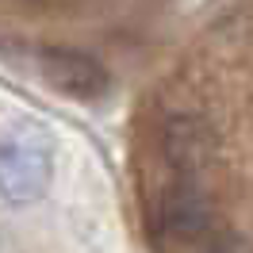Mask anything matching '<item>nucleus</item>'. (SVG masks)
Masks as SVG:
<instances>
[{
  "instance_id": "nucleus-1",
  "label": "nucleus",
  "mask_w": 253,
  "mask_h": 253,
  "mask_svg": "<svg viewBox=\"0 0 253 253\" xmlns=\"http://www.w3.org/2000/svg\"><path fill=\"white\" fill-rule=\"evenodd\" d=\"M146 226L161 253H204L219 230L204 180L173 176L169 184H161L146 207Z\"/></svg>"
},
{
  "instance_id": "nucleus-2",
  "label": "nucleus",
  "mask_w": 253,
  "mask_h": 253,
  "mask_svg": "<svg viewBox=\"0 0 253 253\" xmlns=\"http://www.w3.org/2000/svg\"><path fill=\"white\" fill-rule=\"evenodd\" d=\"M0 180H4V204L31 207L54 184V146L35 126H8L4 150H0Z\"/></svg>"
},
{
  "instance_id": "nucleus-3",
  "label": "nucleus",
  "mask_w": 253,
  "mask_h": 253,
  "mask_svg": "<svg viewBox=\"0 0 253 253\" xmlns=\"http://www.w3.org/2000/svg\"><path fill=\"white\" fill-rule=\"evenodd\" d=\"M158 150L173 176H188V180H204V173L219 158V134L196 111H176L169 115L158 130Z\"/></svg>"
},
{
  "instance_id": "nucleus-4",
  "label": "nucleus",
  "mask_w": 253,
  "mask_h": 253,
  "mask_svg": "<svg viewBox=\"0 0 253 253\" xmlns=\"http://www.w3.org/2000/svg\"><path fill=\"white\" fill-rule=\"evenodd\" d=\"M39 69H42V81L50 88L69 96V100H100L111 88L108 69L96 58L69 46H46L39 54Z\"/></svg>"
},
{
  "instance_id": "nucleus-5",
  "label": "nucleus",
  "mask_w": 253,
  "mask_h": 253,
  "mask_svg": "<svg viewBox=\"0 0 253 253\" xmlns=\"http://www.w3.org/2000/svg\"><path fill=\"white\" fill-rule=\"evenodd\" d=\"M204 253H253V242L246 234H238V230H222L219 226Z\"/></svg>"
}]
</instances>
